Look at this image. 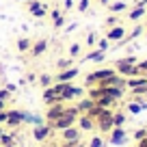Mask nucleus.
<instances>
[{"label":"nucleus","mask_w":147,"mask_h":147,"mask_svg":"<svg viewBox=\"0 0 147 147\" xmlns=\"http://www.w3.org/2000/svg\"><path fill=\"white\" fill-rule=\"evenodd\" d=\"M52 89L63 97V104H65V102L84 97V89L82 87H76V84H71V82H54V84H52Z\"/></svg>","instance_id":"f257e3e1"},{"label":"nucleus","mask_w":147,"mask_h":147,"mask_svg":"<svg viewBox=\"0 0 147 147\" xmlns=\"http://www.w3.org/2000/svg\"><path fill=\"white\" fill-rule=\"evenodd\" d=\"M80 110L74 106V108H65V115L59 117L56 121H52V130H59V132H63V130L71 128L74 123H76V119H78Z\"/></svg>","instance_id":"f03ea898"},{"label":"nucleus","mask_w":147,"mask_h":147,"mask_svg":"<svg viewBox=\"0 0 147 147\" xmlns=\"http://www.w3.org/2000/svg\"><path fill=\"white\" fill-rule=\"evenodd\" d=\"M113 110L110 108H102V113H100V117L95 119V123H97V128L102 130V132H110V130L115 128V123H113Z\"/></svg>","instance_id":"7ed1b4c3"},{"label":"nucleus","mask_w":147,"mask_h":147,"mask_svg":"<svg viewBox=\"0 0 147 147\" xmlns=\"http://www.w3.org/2000/svg\"><path fill=\"white\" fill-rule=\"evenodd\" d=\"M48 11L50 9H48L46 2H41V0H28V13L32 18H46Z\"/></svg>","instance_id":"20e7f679"},{"label":"nucleus","mask_w":147,"mask_h":147,"mask_svg":"<svg viewBox=\"0 0 147 147\" xmlns=\"http://www.w3.org/2000/svg\"><path fill=\"white\" fill-rule=\"evenodd\" d=\"M52 134H54V130H52V123H41V125H35V130H32V136H35L37 143L46 141V138H50Z\"/></svg>","instance_id":"39448f33"},{"label":"nucleus","mask_w":147,"mask_h":147,"mask_svg":"<svg viewBox=\"0 0 147 147\" xmlns=\"http://www.w3.org/2000/svg\"><path fill=\"white\" fill-rule=\"evenodd\" d=\"M80 74V69L74 65V67H67V69H61L59 74H54V82H74V78Z\"/></svg>","instance_id":"423d86ee"},{"label":"nucleus","mask_w":147,"mask_h":147,"mask_svg":"<svg viewBox=\"0 0 147 147\" xmlns=\"http://www.w3.org/2000/svg\"><path fill=\"white\" fill-rule=\"evenodd\" d=\"M24 117H26V113L20 108H11L9 110V119H7V125L9 128H18V125L24 123Z\"/></svg>","instance_id":"0eeeda50"},{"label":"nucleus","mask_w":147,"mask_h":147,"mask_svg":"<svg viewBox=\"0 0 147 147\" xmlns=\"http://www.w3.org/2000/svg\"><path fill=\"white\" fill-rule=\"evenodd\" d=\"M125 35H128V30H125L121 24H117V26H110L108 30H106V39H108V41H115V43L121 41Z\"/></svg>","instance_id":"6e6552de"},{"label":"nucleus","mask_w":147,"mask_h":147,"mask_svg":"<svg viewBox=\"0 0 147 147\" xmlns=\"http://www.w3.org/2000/svg\"><path fill=\"white\" fill-rule=\"evenodd\" d=\"M63 115H65V104H52L50 108H48V113H46V121L52 123V121H56Z\"/></svg>","instance_id":"1a4fd4ad"},{"label":"nucleus","mask_w":147,"mask_h":147,"mask_svg":"<svg viewBox=\"0 0 147 147\" xmlns=\"http://www.w3.org/2000/svg\"><path fill=\"white\" fill-rule=\"evenodd\" d=\"M43 102H46L48 106H52V104H63V97H61L52 87H48V89H43Z\"/></svg>","instance_id":"9d476101"},{"label":"nucleus","mask_w":147,"mask_h":147,"mask_svg":"<svg viewBox=\"0 0 147 147\" xmlns=\"http://www.w3.org/2000/svg\"><path fill=\"white\" fill-rule=\"evenodd\" d=\"M128 141V134H125L123 128H113L110 130V143L113 145H123Z\"/></svg>","instance_id":"9b49d317"},{"label":"nucleus","mask_w":147,"mask_h":147,"mask_svg":"<svg viewBox=\"0 0 147 147\" xmlns=\"http://www.w3.org/2000/svg\"><path fill=\"white\" fill-rule=\"evenodd\" d=\"M78 128L80 130H84V132H91L93 128H95V119H91L89 115H78Z\"/></svg>","instance_id":"f8f14e48"},{"label":"nucleus","mask_w":147,"mask_h":147,"mask_svg":"<svg viewBox=\"0 0 147 147\" xmlns=\"http://www.w3.org/2000/svg\"><path fill=\"white\" fill-rule=\"evenodd\" d=\"M46 50H48V39H37V41H32V46H30V54L32 56H41Z\"/></svg>","instance_id":"ddd939ff"},{"label":"nucleus","mask_w":147,"mask_h":147,"mask_svg":"<svg viewBox=\"0 0 147 147\" xmlns=\"http://www.w3.org/2000/svg\"><path fill=\"white\" fill-rule=\"evenodd\" d=\"M143 84H147L145 74H141V76H132V78H125V87H128V89H136V87H143Z\"/></svg>","instance_id":"4468645a"},{"label":"nucleus","mask_w":147,"mask_h":147,"mask_svg":"<svg viewBox=\"0 0 147 147\" xmlns=\"http://www.w3.org/2000/svg\"><path fill=\"white\" fill-rule=\"evenodd\" d=\"M61 136H63V141H80V128H67L61 132Z\"/></svg>","instance_id":"2eb2a0df"},{"label":"nucleus","mask_w":147,"mask_h":147,"mask_svg":"<svg viewBox=\"0 0 147 147\" xmlns=\"http://www.w3.org/2000/svg\"><path fill=\"white\" fill-rule=\"evenodd\" d=\"M145 13H147L145 7H136V5H134L132 9L128 11V18L132 20V22H138V20H143V15H145Z\"/></svg>","instance_id":"dca6fc26"},{"label":"nucleus","mask_w":147,"mask_h":147,"mask_svg":"<svg viewBox=\"0 0 147 147\" xmlns=\"http://www.w3.org/2000/svg\"><path fill=\"white\" fill-rule=\"evenodd\" d=\"M108 11H110L113 15H119V13H123V11H128V2H123V0L110 2V5H108Z\"/></svg>","instance_id":"f3484780"},{"label":"nucleus","mask_w":147,"mask_h":147,"mask_svg":"<svg viewBox=\"0 0 147 147\" xmlns=\"http://www.w3.org/2000/svg\"><path fill=\"white\" fill-rule=\"evenodd\" d=\"M104 93H106V95H110L113 100H117V102L123 100V95H125V91H123L121 87H106V89H104Z\"/></svg>","instance_id":"a211bd4d"},{"label":"nucleus","mask_w":147,"mask_h":147,"mask_svg":"<svg viewBox=\"0 0 147 147\" xmlns=\"http://www.w3.org/2000/svg\"><path fill=\"white\" fill-rule=\"evenodd\" d=\"M93 106H95V102H93V100H89V97H80V102L76 104V108L80 110V115H84V113H89Z\"/></svg>","instance_id":"6ab92c4d"},{"label":"nucleus","mask_w":147,"mask_h":147,"mask_svg":"<svg viewBox=\"0 0 147 147\" xmlns=\"http://www.w3.org/2000/svg\"><path fill=\"white\" fill-rule=\"evenodd\" d=\"M106 59V52H102V50H91L87 56H84V61H93V63H100V61H104Z\"/></svg>","instance_id":"aec40b11"},{"label":"nucleus","mask_w":147,"mask_h":147,"mask_svg":"<svg viewBox=\"0 0 147 147\" xmlns=\"http://www.w3.org/2000/svg\"><path fill=\"white\" fill-rule=\"evenodd\" d=\"M30 46H32V41L28 37H20L18 41H15V48H18L20 52H30Z\"/></svg>","instance_id":"412c9836"},{"label":"nucleus","mask_w":147,"mask_h":147,"mask_svg":"<svg viewBox=\"0 0 147 147\" xmlns=\"http://www.w3.org/2000/svg\"><path fill=\"white\" fill-rule=\"evenodd\" d=\"M115 102H117V100H113L110 95H106V93H104L100 100H95V106H100V108H110V106L115 104Z\"/></svg>","instance_id":"4be33fe9"},{"label":"nucleus","mask_w":147,"mask_h":147,"mask_svg":"<svg viewBox=\"0 0 147 147\" xmlns=\"http://www.w3.org/2000/svg\"><path fill=\"white\" fill-rule=\"evenodd\" d=\"M37 82L41 84L43 89H48V87H52V84H54V76H52V74H41V76L37 78Z\"/></svg>","instance_id":"5701e85b"},{"label":"nucleus","mask_w":147,"mask_h":147,"mask_svg":"<svg viewBox=\"0 0 147 147\" xmlns=\"http://www.w3.org/2000/svg\"><path fill=\"white\" fill-rule=\"evenodd\" d=\"M130 113H132V115H138V113H143V110L147 108V104L145 102H130Z\"/></svg>","instance_id":"b1692460"},{"label":"nucleus","mask_w":147,"mask_h":147,"mask_svg":"<svg viewBox=\"0 0 147 147\" xmlns=\"http://www.w3.org/2000/svg\"><path fill=\"white\" fill-rule=\"evenodd\" d=\"M2 145H15V130L13 132H5L2 138H0V147Z\"/></svg>","instance_id":"393cba45"},{"label":"nucleus","mask_w":147,"mask_h":147,"mask_svg":"<svg viewBox=\"0 0 147 147\" xmlns=\"http://www.w3.org/2000/svg\"><path fill=\"white\" fill-rule=\"evenodd\" d=\"M102 95H104V89H102V87H91V89H89V100L95 102V100H100Z\"/></svg>","instance_id":"a878e982"},{"label":"nucleus","mask_w":147,"mask_h":147,"mask_svg":"<svg viewBox=\"0 0 147 147\" xmlns=\"http://www.w3.org/2000/svg\"><path fill=\"white\" fill-rule=\"evenodd\" d=\"M113 123H115V128H123L125 115H123V113H115V115H113Z\"/></svg>","instance_id":"bb28decb"},{"label":"nucleus","mask_w":147,"mask_h":147,"mask_svg":"<svg viewBox=\"0 0 147 147\" xmlns=\"http://www.w3.org/2000/svg\"><path fill=\"white\" fill-rule=\"evenodd\" d=\"M80 50H82V46H80V43H71V46H69V59L80 56Z\"/></svg>","instance_id":"cd10ccee"},{"label":"nucleus","mask_w":147,"mask_h":147,"mask_svg":"<svg viewBox=\"0 0 147 147\" xmlns=\"http://www.w3.org/2000/svg\"><path fill=\"white\" fill-rule=\"evenodd\" d=\"M74 59H69V56H67V59H61L59 61V63H56V67H59V71H61V69H67V67H74Z\"/></svg>","instance_id":"c85d7f7f"},{"label":"nucleus","mask_w":147,"mask_h":147,"mask_svg":"<svg viewBox=\"0 0 147 147\" xmlns=\"http://www.w3.org/2000/svg\"><path fill=\"white\" fill-rule=\"evenodd\" d=\"M95 46H97V50H102V52H108V50H110V41L106 39V37H104V39H100Z\"/></svg>","instance_id":"c756f323"},{"label":"nucleus","mask_w":147,"mask_h":147,"mask_svg":"<svg viewBox=\"0 0 147 147\" xmlns=\"http://www.w3.org/2000/svg\"><path fill=\"white\" fill-rule=\"evenodd\" d=\"M87 147H104V138H100V136L91 138V141H89V145H87Z\"/></svg>","instance_id":"7c9ffc66"},{"label":"nucleus","mask_w":147,"mask_h":147,"mask_svg":"<svg viewBox=\"0 0 147 147\" xmlns=\"http://www.w3.org/2000/svg\"><path fill=\"white\" fill-rule=\"evenodd\" d=\"M100 113H102V108H100V106H93V108L89 110V113H84V115H89L91 119H97V117H100Z\"/></svg>","instance_id":"2f4dec72"},{"label":"nucleus","mask_w":147,"mask_h":147,"mask_svg":"<svg viewBox=\"0 0 147 147\" xmlns=\"http://www.w3.org/2000/svg\"><path fill=\"white\" fill-rule=\"evenodd\" d=\"M84 41H87V46H89V48H93V46H95V43H97V37H95V32H89Z\"/></svg>","instance_id":"473e14b6"},{"label":"nucleus","mask_w":147,"mask_h":147,"mask_svg":"<svg viewBox=\"0 0 147 147\" xmlns=\"http://www.w3.org/2000/svg\"><path fill=\"white\" fill-rule=\"evenodd\" d=\"M117 24H119V18H117V15H108V18H106V26H117Z\"/></svg>","instance_id":"72a5a7b5"},{"label":"nucleus","mask_w":147,"mask_h":147,"mask_svg":"<svg viewBox=\"0 0 147 147\" xmlns=\"http://www.w3.org/2000/svg\"><path fill=\"white\" fill-rule=\"evenodd\" d=\"M89 5H91L89 0H80V2H78V11H80V13H87V11H89Z\"/></svg>","instance_id":"f704fd0d"},{"label":"nucleus","mask_w":147,"mask_h":147,"mask_svg":"<svg viewBox=\"0 0 147 147\" xmlns=\"http://www.w3.org/2000/svg\"><path fill=\"white\" fill-rule=\"evenodd\" d=\"M145 136H147V130L145 128H138L136 132H134V138H136V141H143Z\"/></svg>","instance_id":"c9c22d12"},{"label":"nucleus","mask_w":147,"mask_h":147,"mask_svg":"<svg viewBox=\"0 0 147 147\" xmlns=\"http://www.w3.org/2000/svg\"><path fill=\"white\" fill-rule=\"evenodd\" d=\"M136 69H138L141 74H147V59H145V61H138V63H136Z\"/></svg>","instance_id":"e433bc0d"},{"label":"nucleus","mask_w":147,"mask_h":147,"mask_svg":"<svg viewBox=\"0 0 147 147\" xmlns=\"http://www.w3.org/2000/svg\"><path fill=\"white\" fill-rule=\"evenodd\" d=\"M61 15H63V11H61V9H50V18H52V22H54L56 18H61Z\"/></svg>","instance_id":"4c0bfd02"},{"label":"nucleus","mask_w":147,"mask_h":147,"mask_svg":"<svg viewBox=\"0 0 147 147\" xmlns=\"http://www.w3.org/2000/svg\"><path fill=\"white\" fill-rule=\"evenodd\" d=\"M63 26H65V15H61L54 20V28H63Z\"/></svg>","instance_id":"58836bf2"},{"label":"nucleus","mask_w":147,"mask_h":147,"mask_svg":"<svg viewBox=\"0 0 147 147\" xmlns=\"http://www.w3.org/2000/svg\"><path fill=\"white\" fill-rule=\"evenodd\" d=\"M9 95H11V93L7 91V89H0V102H7V100H9Z\"/></svg>","instance_id":"ea45409f"},{"label":"nucleus","mask_w":147,"mask_h":147,"mask_svg":"<svg viewBox=\"0 0 147 147\" xmlns=\"http://www.w3.org/2000/svg\"><path fill=\"white\" fill-rule=\"evenodd\" d=\"M9 119V110H0V123H7Z\"/></svg>","instance_id":"a19ab883"},{"label":"nucleus","mask_w":147,"mask_h":147,"mask_svg":"<svg viewBox=\"0 0 147 147\" xmlns=\"http://www.w3.org/2000/svg\"><path fill=\"white\" fill-rule=\"evenodd\" d=\"M71 7H74V0H65V2H63V13H65V11H69Z\"/></svg>","instance_id":"79ce46f5"},{"label":"nucleus","mask_w":147,"mask_h":147,"mask_svg":"<svg viewBox=\"0 0 147 147\" xmlns=\"http://www.w3.org/2000/svg\"><path fill=\"white\" fill-rule=\"evenodd\" d=\"M35 80H37L35 74H28V76H26V82H35Z\"/></svg>","instance_id":"37998d69"},{"label":"nucleus","mask_w":147,"mask_h":147,"mask_svg":"<svg viewBox=\"0 0 147 147\" xmlns=\"http://www.w3.org/2000/svg\"><path fill=\"white\" fill-rule=\"evenodd\" d=\"M136 7H145L147 9V0H136Z\"/></svg>","instance_id":"c03bdc74"},{"label":"nucleus","mask_w":147,"mask_h":147,"mask_svg":"<svg viewBox=\"0 0 147 147\" xmlns=\"http://www.w3.org/2000/svg\"><path fill=\"white\" fill-rule=\"evenodd\" d=\"M136 147H147V138H143V141L136 143Z\"/></svg>","instance_id":"a18cd8bd"},{"label":"nucleus","mask_w":147,"mask_h":147,"mask_svg":"<svg viewBox=\"0 0 147 147\" xmlns=\"http://www.w3.org/2000/svg\"><path fill=\"white\" fill-rule=\"evenodd\" d=\"M76 28H78V24H76V22H71V24L67 26V30H76Z\"/></svg>","instance_id":"49530a36"},{"label":"nucleus","mask_w":147,"mask_h":147,"mask_svg":"<svg viewBox=\"0 0 147 147\" xmlns=\"http://www.w3.org/2000/svg\"><path fill=\"white\" fill-rule=\"evenodd\" d=\"M74 147H87V145H84L82 141H78V143H76V145H74Z\"/></svg>","instance_id":"de8ad7c7"},{"label":"nucleus","mask_w":147,"mask_h":147,"mask_svg":"<svg viewBox=\"0 0 147 147\" xmlns=\"http://www.w3.org/2000/svg\"><path fill=\"white\" fill-rule=\"evenodd\" d=\"M100 2H102L104 7H108V5H110V0H100Z\"/></svg>","instance_id":"09e8293b"},{"label":"nucleus","mask_w":147,"mask_h":147,"mask_svg":"<svg viewBox=\"0 0 147 147\" xmlns=\"http://www.w3.org/2000/svg\"><path fill=\"white\" fill-rule=\"evenodd\" d=\"M7 108V102H0V110H5Z\"/></svg>","instance_id":"8fccbe9b"},{"label":"nucleus","mask_w":147,"mask_h":147,"mask_svg":"<svg viewBox=\"0 0 147 147\" xmlns=\"http://www.w3.org/2000/svg\"><path fill=\"white\" fill-rule=\"evenodd\" d=\"M2 134H5V130H2V128H0V138H2Z\"/></svg>","instance_id":"3c124183"},{"label":"nucleus","mask_w":147,"mask_h":147,"mask_svg":"<svg viewBox=\"0 0 147 147\" xmlns=\"http://www.w3.org/2000/svg\"><path fill=\"white\" fill-rule=\"evenodd\" d=\"M2 147H15V145H2Z\"/></svg>","instance_id":"603ef678"},{"label":"nucleus","mask_w":147,"mask_h":147,"mask_svg":"<svg viewBox=\"0 0 147 147\" xmlns=\"http://www.w3.org/2000/svg\"><path fill=\"white\" fill-rule=\"evenodd\" d=\"M15 2H24V0H15ZM26 2H28V0H26Z\"/></svg>","instance_id":"864d4df0"},{"label":"nucleus","mask_w":147,"mask_h":147,"mask_svg":"<svg viewBox=\"0 0 147 147\" xmlns=\"http://www.w3.org/2000/svg\"><path fill=\"white\" fill-rule=\"evenodd\" d=\"M50 147H61V145H50Z\"/></svg>","instance_id":"5fc2aeb1"},{"label":"nucleus","mask_w":147,"mask_h":147,"mask_svg":"<svg viewBox=\"0 0 147 147\" xmlns=\"http://www.w3.org/2000/svg\"><path fill=\"white\" fill-rule=\"evenodd\" d=\"M145 32H147V26H145Z\"/></svg>","instance_id":"6e6d98bb"},{"label":"nucleus","mask_w":147,"mask_h":147,"mask_svg":"<svg viewBox=\"0 0 147 147\" xmlns=\"http://www.w3.org/2000/svg\"><path fill=\"white\" fill-rule=\"evenodd\" d=\"M145 78H147V74H145Z\"/></svg>","instance_id":"4d7b16f0"},{"label":"nucleus","mask_w":147,"mask_h":147,"mask_svg":"<svg viewBox=\"0 0 147 147\" xmlns=\"http://www.w3.org/2000/svg\"><path fill=\"white\" fill-rule=\"evenodd\" d=\"M145 37H147V32H145Z\"/></svg>","instance_id":"13d9d810"},{"label":"nucleus","mask_w":147,"mask_h":147,"mask_svg":"<svg viewBox=\"0 0 147 147\" xmlns=\"http://www.w3.org/2000/svg\"><path fill=\"white\" fill-rule=\"evenodd\" d=\"M145 138H147V136H145Z\"/></svg>","instance_id":"bf43d9fd"}]
</instances>
